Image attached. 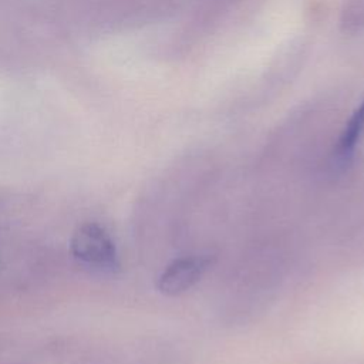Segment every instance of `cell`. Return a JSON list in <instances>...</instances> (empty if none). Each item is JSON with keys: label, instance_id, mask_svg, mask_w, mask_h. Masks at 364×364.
I'll use <instances>...</instances> for the list:
<instances>
[{"label": "cell", "instance_id": "6da1fadb", "mask_svg": "<svg viewBox=\"0 0 364 364\" xmlns=\"http://www.w3.org/2000/svg\"><path fill=\"white\" fill-rule=\"evenodd\" d=\"M71 253L80 262L102 270L118 267L117 247L108 232L95 222L80 225L71 237Z\"/></svg>", "mask_w": 364, "mask_h": 364}, {"label": "cell", "instance_id": "7a4b0ae2", "mask_svg": "<svg viewBox=\"0 0 364 364\" xmlns=\"http://www.w3.org/2000/svg\"><path fill=\"white\" fill-rule=\"evenodd\" d=\"M210 264L205 256L181 257L169 263L158 279V289L166 296H176L189 290L203 276Z\"/></svg>", "mask_w": 364, "mask_h": 364}, {"label": "cell", "instance_id": "3957f363", "mask_svg": "<svg viewBox=\"0 0 364 364\" xmlns=\"http://www.w3.org/2000/svg\"><path fill=\"white\" fill-rule=\"evenodd\" d=\"M363 135H364V101L357 108V111L353 114V117L347 122V125L340 136V141L337 145V152H336L338 164L346 165L351 159V156L355 151V146Z\"/></svg>", "mask_w": 364, "mask_h": 364}]
</instances>
